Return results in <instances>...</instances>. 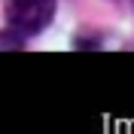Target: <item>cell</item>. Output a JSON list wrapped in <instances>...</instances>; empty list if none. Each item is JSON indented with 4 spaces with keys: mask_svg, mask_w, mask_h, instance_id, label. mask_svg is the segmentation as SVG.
I'll return each mask as SVG.
<instances>
[{
    "mask_svg": "<svg viewBox=\"0 0 134 134\" xmlns=\"http://www.w3.org/2000/svg\"><path fill=\"white\" fill-rule=\"evenodd\" d=\"M55 6H58V0H6V6H3L6 27L21 40L37 37L40 31L49 27Z\"/></svg>",
    "mask_w": 134,
    "mask_h": 134,
    "instance_id": "1",
    "label": "cell"
},
{
    "mask_svg": "<svg viewBox=\"0 0 134 134\" xmlns=\"http://www.w3.org/2000/svg\"><path fill=\"white\" fill-rule=\"evenodd\" d=\"M21 37H15V34L9 31V34H0V49H21Z\"/></svg>",
    "mask_w": 134,
    "mask_h": 134,
    "instance_id": "2",
    "label": "cell"
},
{
    "mask_svg": "<svg viewBox=\"0 0 134 134\" xmlns=\"http://www.w3.org/2000/svg\"><path fill=\"white\" fill-rule=\"evenodd\" d=\"M131 3H134V0H131Z\"/></svg>",
    "mask_w": 134,
    "mask_h": 134,
    "instance_id": "3",
    "label": "cell"
}]
</instances>
